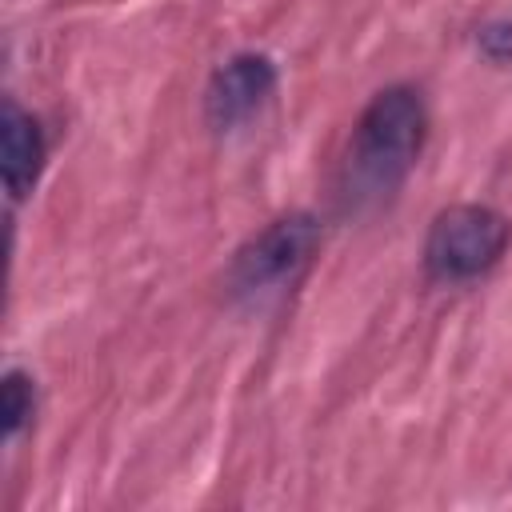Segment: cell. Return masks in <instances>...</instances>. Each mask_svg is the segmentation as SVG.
I'll use <instances>...</instances> for the list:
<instances>
[{
  "mask_svg": "<svg viewBox=\"0 0 512 512\" xmlns=\"http://www.w3.org/2000/svg\"><path fill=\"white\" fill-rule=\"evenodd\" d=\"M36 412V388H32V376L20 372V368H8L4 380H0V424H4V440H12L28 416Z\"/></svg>",
  "mask_w": 512,
  "mask_h": 512,
  "instance_id": "6",
  "label": "cell"
},
{
  "mask_svg": "<svg viewBox=\"0 0 512 512\" xmlns=\"http://www.w3.org/2000/svg\"><path fill=\"white\" fill-rule=\"evenodd\" d=\"M476 40H480V52H484L488 60H500V64L512 60V20H492V24H484Z\"/></svg>",
  "mask_w": 512,
  "mask_h": 512,
  "instance_id": "7",
  "label": "cell"
},
{
  "mask_svg": "<svg viewBox=\"0 0 512 512\" xmlns=\"http://www.w3.org/2000/svg\"><path fill=\"white\" fill-rule=\"evenodd\" d=\"M276 92V64L260 52H240L228 64H220L212 72L208 96H204V112L208 124L216 132H232L236 124H244L248 116H256L268 96Z\"/></svg>",
  "mask_w": 512,
  "mask_h": 512,
  "instance_id": "4",
  "label": "cell"
},
{
  "mask_svg": "<svg viewBox=\"0 0 512 512\" xmlns=\"http://www.w3.org/2000/svg\"><path fill=\"white\" fill-rule=\"evenodd\" d=\"M320 248V224L308 212H288L260 228L232 260L228 288L240 300H264L292 288Z\"/></svg>",
  "mask_w": 512,
  "mask_h": 512,
  "instance_id": "3",
  "label": "cell"
},
{
  "mask_svg": "<svg viewBox=\"0 0 512 512\" xmlns=\"http://www.w3.org/2000/svg\"><path fill=\"white\" fill-rule=\"evenodd\" d=\"M424 136H428V108L420 92L408 84L380 88L364 104L352 128L340 164V204L348 212H368L388 204L416 168Z\"/></svg>",
  "mask_w": 512,
  "mask_h": 512,
  "instance_id": "1",
  "label": "cell"
},
{
  "mask_svg": "<svg viewBox=\"0 0 512 512\" xmlns=\"http://www.w3.org/2000/svg\"><path fill=\"white\" fill-rule=\"evenodd\" d=\"M0 168H4V188H8L12 200H24L36 188L40 172H44V136H40V124L16 100H4Z\"/></svg>",
  "mask_w": 512,
  "mask_h": 512,
  "instance_id": "5",
  "label": "cell"
},
{
  "mask_svg": "<svg viewBox=\"0 0 512 512\" xmlns=\"http://www.w3.org/2000/svg\"><path fill=\"white\" fill-rule=\"evenodd\" d=\"M512 224L488 204H452L432 216L424 236V272L436 284H468L488 276L508 252Z\"/></svg>",
  "mask_w": 512,
  "mask_h": 512,
  "instance_id": "2",
  "label": "cell"
}]
</instances>
